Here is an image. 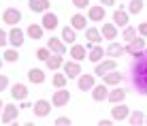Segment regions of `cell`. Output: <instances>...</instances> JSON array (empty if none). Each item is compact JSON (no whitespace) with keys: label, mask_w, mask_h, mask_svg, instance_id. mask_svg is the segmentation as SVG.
I'll return each instance as SVG.
<instances>
[{"label":"cell","mask_w":147,"mask_h":126,"mask_svg":"<svg viewBox=\"0 0 147 126\" xmlns=\"http://www.w3.org/2000/svg\"><path fill=\"white\" fill-rule=\"evenodd\" d=\"M130 75H132V85L139 94L147 96V49L139 56H134L132 68H130Z\"/></svg>","instance_id":"obj_1"},{"label":"cell","mask_w":147,"mask_h":126,"mask_svg":"<svg viewBox=\"0 0 147 126\" xmlns=\"http://www.w3.org/2000/svg\"><path fill=\"white\" fill-rule=\"evenodd\" d=\"M17 115H19V109L15 103H7L2 109V115H0V122L2 124H15L17 122Z\"/></svg>","instance_id":"obj_2"},{"label":"cell","mask_w":147,"mask_h":126,"mask_svg":"<svg viewBox=\"0 0 147 126\" xmlns=\"http://www.w3.org/2000/svg\"><path fill=\"white\" fill-rule=\"evenodd\" d=\"M117 68V62H115V58H102L98 64H96V68H94V75H98V77H105L107 73H111V70H115Z\"/></svg>","instance_id":"obj_3"},{"label":"cell","mask_w":147,"mask_h":126,"mask_svg":"<svg viewBox=\"0 0 147 126\" xmlns=\"http://www.w3.org/2000/svg\"><path fill=\"white\" fill-rule=\"evenodd\" d=\"M145 51V37H136V39H132L130 43H126V54H130V56H139V54H143Z\"/></svg>","instance_id":"obj_4"},{"label":"cell","mask_w":147,"mask_h":126,"mask_svg":"<svg viewBox=\"0 0 147 126\" xmlns=\"http://www.w3.org/2000/svg\"><path fill=\"white\" fill-rule=\"evenodd\" d=\"M22 11L19 9H13V7H9V9H4L2 11V22L4 24H9V26H17L19 22H22Z\"/></svg>","instance_id":"obj_5"},{"label":"cell","mask_w":147,"mask_h":126,"mask_svg":"<svg viewBox=\"0 0 147 126\" xmlns=\"http://www.w3.org/2000/svg\"><path fill=\"white\" fill-rule=\"evenodd\" d=\"M28 34L24 32V30H19L17 26H11V30H9V43H11V47H22L24 41H26Z\"/></svg>","instance_id":"obj_6"},{"label":"cell","mask_w":147,"mask_h":126,"mask_svg":"<svg viewBox=\"0 0 147 126\" xmlns=\"http://www.w3.org/2000/svg\"><path fill=\"white\" fill-rule=\"evenodd\" d=\"M51 100H45V98H40V100H36V103L32 105V111H34V115L36 118H47L49 113H51Z\"/></svg>","instance_id":"obj_7"},{"label":"cell","mask_w":147,"mask_h":126,"mask_svg":"<svg viewBox=\"0 0 147 126\" xmlns=\"http://www.w3.org/2000/svg\"><path fill=\"white\" fill-rule=\"evenodd\" d=\"M109 85L107 83H96L94 88H92V98L96 100V103H105V100H109Z\"/></svg>","instance_id":"obj_8"},{"label":"cell","mask_w":147,"mask_h":126,"mask_svg":"<svg viewBox=\"0 0 147 126\" xmlns=\"http://www.w3.org/2000/svg\"><path fill=\"white\" fill-rule=\"evenodd\" d=\"M64 73H66V77L68 79H79V75H81V64H79V60H73L70 58L68 62H64Z\"/></svg>","instance_id":"obj_9"},{"label":"cell","mask_w":147,"mask_h":126,"mask_svg":"<svg viewBox=\"0 0 147 126\" xmlns=\"http://www.w3.org/2000/svg\"><path fill=\"white\" fill-rule=\"evenodd\" d=\"M128 115H130V109H128V105H124V103H115L113 109H111V118H113L115 122L128 120Z\"/></svg>","instance_id":"obj_10"},{"label":"cell","mask_w":147,"mask_h":126,"mask_svg":"<svg viewBox=\"0 0 147 126\" xmlns=\"http://www.w3.org/2000/svg\"><path fill=\"white\" fill-rule=\"evenodd\" d=\"M68 100H70V92L66 88H58V92L53 94L51 103H53V107H64V105H68Z\"/></svg>","instance_id":"obj_11"},{"label":"cell","mask_w":147,"mask_h":126,"mask_svg":"<svg viewBox=\"0 0 147 126\" xmlns=\"http://www.w3.org/2000/svg\"><path fill=\"white\" fill-rule=\"evenodd\" d=\"M79 90L81 92H92V88L96 85V75H79Z\"/></svg>","instance_id":"obj_12"},{"label":"cell","mask_w":147,"mask_h":126,"mask_svg":"<svg viewBox=\"0 0 147 126\" xmlns=\"http://www.w3.org/2000/svg\"><path fill=\"white\" fill-rule=\"evenodd\" d=\"M88 49H90V47H85V45L73 43L68 51H70V58H73V60H79V62H81V60H85V58H88V54H90Z\"/></svg>","instance_id":"obj_13"},{"label":"cell","mask_w":147,"mask_h":126,"mask_svg":"<svg viewBox=\"0 0 147 126\" xmlns=\"http://www.w3.org/2000/svg\"><path fill=\"white\" fill-rule=\"evenodd\" d=\"M107 7H102V4H96V7H88V17L92 19V22H105V15H107V11H105Z\"/></svg>","instance_id":"obj_14"},{"label":"cell","mask_w":147,"mask_h":126,"mask_svg":"<svg viewBox=\"0 0 147 126\" xmlns=\"http://www.w3.org/2000/svg\"><path fill=\"white\" fill-rule=\"evenodd\" d=\"M85 41H88V47L98 45L102 41V32H100L98 28H85Z\"/></svg>","instance_id":"obj_15"},{"label":"cell","mask_w":147,"mask_h":126,"mask_svg":"<svg viewBox=\"0 0 147 126\" xmlns=\"http://www.w3.org/2000/svg\"><path fill=\"white\" fill-rule=\"evenodd\" d=\"M105 56H107V49L100 47V43H98V45H92V49H90V54H88V60L94 62V64H98Z\"/></svg>","instance_id":"obj_16"},{"label":"cell","mask_w":147,"mask_h":126,"mask_svg":"<svg viewBox=\"0 0 147 126\" xmlns=\"http://www.w3.org/2000/svg\"><path fill=\"white\" fill-rule=\"evenodd\" d=\"M47 47L51 49L53 54H64V51H68V49H66V43L62 41V37H60V39H58V37H51V39L47 41Z\"/></svg>","instance_id":"obj_17"},{"label":"cell","mask_w":147,"mask_h":126,"mask_svg":"<svg viewBox=\"0 0 147 126\" xmlns=\"http://www.w3.org/2000/svg\"><path fill=\"white\" fill-rule=\"evenodd\" d=\"M62 56H64V54H51L49 60L45 62V66L51 70V73H53V70H58V68H62V66H64V58H62Z\"/></svg>","instance_id":"obj_18"},{"label":"cell","mask_w":147,"mask_h":126,"mask_svg":"<svg viewBox=\"0 0 147 126\" xmlns=\"http://www.w3.org/2000/svg\"><path fill=\"white\" fill-rule=\"evenodd\" d=\"M130 22V15L124 11V9H117V11H113V24L117 28H126Z\"/></svg>","instance_id":"obj_19"},{"label":"cell","mask_w":147,"mask_h":126,"mask_svg":"<svg viewBox=\"0 0 147 126\" xmlns=\"http://www.w3.org/2000/svg\"><path fill=\"white\" fill-rule=\"evenodd\" d=\"M121 79H124V75H121L117 68H115V70H111V73L105 75V77H102V81L107 83L109 88H115V85H119V83H121Z\"/></svg>","instance_id":"obj_20"},{"label":"cell","mask_w":147,"mask_h":126,"mask_svg":"<svg viewBox=\"0 0 147 126\" xmlns=\"http://www.w3.org/2000/svg\"><path fill=\"white\" fill-rule=\"evenodd\" d=\"M49 0H28V7L32 13H47L49 11Z\"/></svg>","instance_id":"obj_21"},{"label":"cell","mask_w":147,"mask_h":126,"mask_svg":"<svg viewBox=\"0 0 147 126\" xmlns=\"http://www.w3.org/2000/svg\"><path fill=\"white\" fill-rule=\"evenodd\" d=\"M28 96V85L24 83H13L11 85V98L13 100H24Z\"/></svg>","instance_id":"obj_22"},{"label":"cell","mask_w":147,"mask_h":126,"mask_svg":"<svg viewBox=\"0 0 147 126\" xmlns=\"http://www.w3.org/2000/svg\"><path fill=\"white\" fill-rule=\"evenodd\" d=\"M100 32H102V39L105 41H115V37H117V26H115L113 22L111 24H102V28H100Z\"/></svg>","instance_id":"obj_23"},{"label":"cell","mask_w":147,"mask_h":126,"mask_svg":"<svg viewBox=\"0 0 147 126\" xmlns=\"http://www.w3.org/2000/svg\"><path fill=\"white\" fill-rule=\"evenodd\" d=\"M43 28L49 30V32H53V30L58 28V15L51 13V11H47L43 15Z\"/></svg>","instance_id":"obj_24"},{"label":"cell","mask_w":147,"mask_h":126,"mask_svg":"<svg viewBox=\"0 0 147 126\" xmlns=\"http://www.w3.org/2000/svg\"><path fill=\"white\" fill-rule=\"evenodd\" d=\"M28 81L30 83H36V85L45 83V70L43 68H30L28 70Z\"/></svg>","instance_id":"obj_25"},{"label":"cell","mask_w":147,"mask_h":126,"mask_svg":"<svg viewBox=\"0 0 147 126\" xmlns=\"http://www.w3.org/2000/svg\"><path fill=\"white\" fill-rule=\"evenodd\" d=\"M70 26H73L75 30H85V28H88V17L81 15V13L70 15Z\"/></svg>","instance_id":"obj_26"},{"label":"cell","mask_w":147,"mask_h":126,"mask_svg":"<svg viewBox=\"0 0 147 126\" xmlns=\"http://www.w3.org/2000/svg\"><path fill=\"white\" fill-rule=\"evenodd\" d=\"M124 54H126V47H121V43H115V41L109 43V47H107L109 58H119V56H124Z\"/></svg>","instance_id":"obj_27"},{"label":"cell","mask_w":147,"mask_h":126,"mask_svg":"<svg viewBox=\"0 0 147 126\" xmlns=\"http://www.w3.org/2000/svg\"><path fill=\"white\" fill-rule=\"evenodd\" d=\"M121 100H126V90L119 88V85H115L113 90L109 92V103H121Z\"/></svg>","instance_id":"obj_28"},{"label":"cell","mask_w":147,"mask_h":126,"mask_svg":"<svg viewBox=\"0 0 147 126\" xmlns=\"http://www.w3.org/2000/svg\"><path fill=\"white\" fill-rule=\"evenodd\" d=\"M62 41L66 43V45L77 43V32H75L73 26H64V28H62Z\"/></svg>","instance_id":"obj_29"},{"label":"cell","mask_w":147,"mask_h":126,"mask_svg":"<svg viewBox=\"0 0 147 126\" xmlns=\"http://www.w3.org/2000/svg\"><path fill=\"white\" fill-rule=\"evenodd\" d=\"M43 32H45V28H43V24H30L28 30H26V34L30 39H34V41H38V39H43Z\"/></svg>","instance_id":"obj_30"},{"label":"cell","mask_w":147,"mask_h":126,"mask_svg":"<svg viewBox=\"0 0 147 126\" xmlns=\"http://www.w3.org/2000/svg\"><path fill=\"white\" fill-rule=\"evenodd\" d=\"M130 126H141V124H145V113L141 111H130V115H128V120H126Z\"/></svg>","instance_id":"obj_31"},{"label":"cell","mask_w":147,"mask_h":126,"mask_svg":"<svg viewBox=\"0 0 147 126\" xmlns=\"http://www.w3.org/2000/svg\"><path fill=\"white\" fill-rule=\"evenodd\" d=\"M51 83H53V88H66V83H68L66 73H58V70H53V79H51Z\"/></svg>","instance_id":"obj_32"},{"label":"cell","mask_w":147,"mask_h":126,"mask_svg":"<svg viewBox=\"0 0 147 126\" xmlns=\"http://www.w3.org/2000/svg\"><path fill=\"white\" fill-rule=\"evenodd\" d=\"M139 37V28H132V26H126L124 28V32H121V39H124L126 43H130L132 39Z\"/></svg>","instance_id":"obj_33"},{"label":"cell","mask_w":147,"mask_h":126,"mask_svg":"<svg viewBox=\"0 0 147 126\" xmlns=\"http://www.w3.org/2000/svg\"><path fill=\"white\" fill-rule=\"evenodd\" d=\"M143 7H145L143 0H130V4H128V13H130V15H139L141 11H143Z\"/></svg>","instance_id":"obj_34"},{"label":"cell","mask_w":147,"mask_h":126,"mask_svg":"<svg viewBox=\"0 0 147 126\" xmlns=\"http://www.w3.org/2000/svg\"><path fill=\"white\" fill-rule=\"evenodd\" d=\"M2 58H4V62H17V60H19V51H17V47H13V49H4Z\"/></svg>","instance_id":"obj_35"},{"label":"cell","mask_w":147,"mask_h":126,"mask_svg":"<svg viewBox=\"0 0 147 126\" xmlns=\"http://www.w3.org/2000/svg\"><path fill=\"white\" fill-rule=\"evenodd\" d=\"M51 54H53V51H51L49 47H40V49H36V58L40 60V62H47Z\"/></svg>","instance_id":"obj_36"},{"label":"cell","mask_w":147,"mask_h":126,"mask_svg":"<svg viewBox=\"0 0 147 126\" xmlns=\"http://www.w3.org/2000/svg\"><path fill=\"white\" fill-rule=\"evenodd\" d=\"M53 124H55V126H70V124H73V120L66 118V115H62V118H55Z\"/></svg>","instance_id":"obj_37"},{"label":"cell","mask_w":147,"mask_h":126,"mask_svg":"<svg viewBox=\"0 0 147 126\" xmlns=\"http://www.w3.org/2000/svg\"><path fill=\"white\" fill-rule=\"evenodd\" d=\"M7 88H9V77L7 75H0V92H4Z\"/></svg>","instance_id":"obj_38"},{"label":"cell","mask_w":147,"mask_h":126,"mask_svg":"<svg viewBox=\"0 0 147 126\" xmlns=\"http://www.w3.org/2000/svg\"><path fill=\"white\" fill-rule=\"evenodd\" d=\"M7 43H9V32H4V30L0 28V47H4Z\"/></svg>","instance_id":"obj_39"},{"label":"cell","mask_w":147,"mask_h":126,"mask_svg":"<svg viewBox=\"0 0 147 126\" xmlns=\"http://www.w3.org/2000/svg\"><path fill=\"white\" fill-rule=\"evenodd\" d=\"M73 4L77 9H88L90 7V0H73Z\"/></svg>","instance_id":"obj_40"},{"label":"cell","mask_w":147,"mask_h":126,"mask_svg":"<svg viewBox=\"0 0 147 126\" xmlns=\"http://www.w3.org/2000/svg\"><path fill=\"white\" fill-rule=\"evenodd\" d=\"M139 34H141V37H145V39H147V22L139 24Z\"/></svg>","instance_id":"obj_41"},{"label":"cell","mask_w":147,"mask_h":126,"mask_svg":"<svg viewBox=\"0 0 147 126\" xmlns=\"http://www.w3.org/2000/svg\"><path fill=\"white\" fill-rule=\"evenodd\" d=\"M102 7H115V0H100Z\"/></svg>","instance_id":"obj_42"},{"label":"cell","mask_w":147,"mask_h":126,"mask_svg":"<svg viewBox=\"0 0 147 126\" xmlns=\"http://www.w3.org/2000/svg\"><path fill=\"white\" fill-rule=\"evenodd\" d=\"M113 122H115V120H100V122H98V126H111Z\"/></svg>","instance_id":"obj_43"},{"label":"cell","mask_w":147,"mask_h":126,"mask_svg":"<svg viewBox=\"0 0 147 126\" xmlns=\"http://www.w3.org/2000/svg\"><path fill=\"white\" fill-rule=\"evenodd\" d=\"M2 109H4V107H2V98H0V115H2Z\"/></svg>","instance_id":"obj_44"},{"label":"cell","mask_w":147,"mask_h":126,"mask_svg":"<svg viewBox=\"0 0 147 126\" xmlns=\"http://www.w3.org/2000/svg\"><path fill=\"white\" fill-rule=\"evenodd\" d=\"M2 60H4V58H0V68H2Z\"/></svg>","instance_id":"obj_45"},{"label":"cell","mask_w":147,"mask_h":126,"mask_svg":"<svg viewBox=\"0 0 147 126\" xmlns=\"http://www.w3.org/2000/svg\"><path fill=\"white\" fill-rule=\"evenodd\" d=\"M145 124H147V115H145Z\"/></svg>","instance_id":"obj_46"}]
</instances>
